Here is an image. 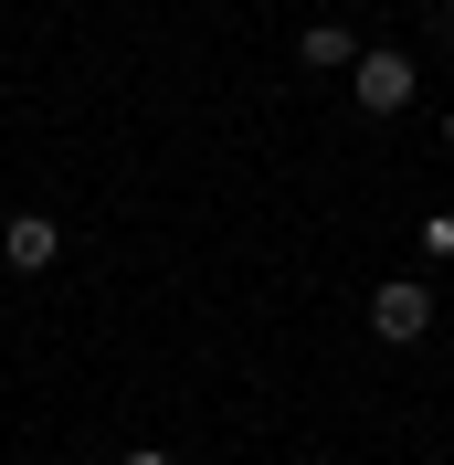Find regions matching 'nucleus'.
Masks as SVG:
<instances>
[{
	"mask_svg": "<svg viewBox=\"0 0 454 465\" xmlns=\"http://www.w3.org/2000/svg\"><path fill=\"white\" fill-rule=\"evenodd\" d=\"M370 328H380L391 349H412V339L433 328V286H423V275H391V286H370Z\"/></svg>",
	"mask_w": 454,
	"mask_h": 465,
	"instance_id": "nucleus-1",
	"label": "nucleus"
},
{
	"mask_svg": "<svg viewBox=\"0 0 454 465\" xmlns=\"http://www.w3.org/2000/svg\"><path fill=\"white\" fill-rule=\"evenodd\" d=\"M412 85H423V74H412V54H360V64H349L360 116H401V106H412Z\"/></svg>",
	"mask_w": 454,
	"mask_h": 465,
	"instance_id": "nucleus-2",
	"label": "nucleus"
},
{
	"mask_svg": "<svg viewBox=\"0 0 454 465\" xmlns=\"http://www.w3.org/2000/svg\"><path fill=\"white\" fill-rule=\"evenodd\" d=\"M54 254H64L54 212H11V223H0V264H11V275H43Z\"/></svg>",
	"mask_w": 454,
	"mask_h": 465,
	"instance_id": "nucleus-3",
	"label": "nucleus"
},
{
	"mask_svg": "<svg viewBox=\"0 0 454 465\" xmlns=\"http://www.w3.org/2000/svg\"><path fill=\"white\" fill-rule=\"evenodd\" d=\"M296 54H307L317 74H339V64H360V32H339V22H307V32H296Z\"/></svg>",
	"mask_w": 454,
	"mask_h": 465,
	"instance_id": "nucleus-4",
	"label": "nucleus"
},
{
	"mask_svg": "<svg viewBox=\"0 0 454 465\" xmlns=\"http://www.w3.org/2000/svg\"><path fill=\"white\" fill-rule=\"evenodd\" d=\"M127 465H170V455H127Z\"/></svg>",
	"mask_w": 454,
	"mask_h": 465,
	"instance_id": "nucleus-5",
	"label": "nucleus"
},
{
	"mask_svg": "<svg viewBox=\"0 0 454 465\" xmlns=\"http://www.w3.org/2000/svg\"><path fill=\"white\" fill-rule=\"evenodd\" d=\"M444 148H454V116H444Z\"/></svg>",
	"mask_w": 454,
	"mask_h": 465,
	"instance_id": "nucleus-6",
	"label": "nucleus"
}]
</instances>
